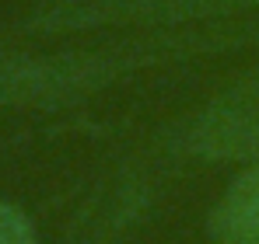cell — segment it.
I'll list each match as a JSON object with an SVG mask.
<instances>
[{
	"label": "cell",
	"mask_w": 259,
	"mask_h": 244,
	"mask_svg": "<svg viewBox=\"0 0 259 244\" xmlns=\"http://www.w3.org/2000/svg\"><path fill=\"white\" fill-rule=\"evenodd\" d=\"M147 45L63 49V52H0V108H63L168 59L154 35Z\"/></svg>",
	"instance_id": "cell-1"
},
{
	"label": "cell",
	"mask_w": 259,
	"mask_h": 244,
	"mask_svg": "<svg viewBox=\"0 0 259 244\" xmlns=\"http://www.w3.org/2000/svg\"><path fill=\"white\" fill-rule=\"evenodd\" d=\"M203 234L207 244H259V164L238 167V174L221 189Z\"/></svg>",
	"instance_id": "cell-4"
},
{
	"label": "cell",
	"mask_w": 259,
	"mask_h": 244,
	"mask_svg": "<svg viewBox=\"0 0 259 244\" xmlns=\"http://www.w3.org/2000/svg\"><path fill=\"white\" fill-rule=\"evenodd\" d=\"M172 150L203 164H259V67L214 91L175 129Z\"/></svg>",
	"instance_id": "cell-3"
},
{
	"label": "cell",
	"mask_w": 259,
	"mask_h": 244,
	"mask_svg": "<svg viewBox=\"0 0 259 244\" xmlns=\"http://www.w3.org/2000/svg\"><path fill=\"white\" fill-rule=\"evenodd\" d=\"M0 244H35V223L32 216L14 203L0 199Z\"/></svg>",
	"instance_id": "cell-6"
},
{
	"label": "cell",
	"mask_w": 259,
	"mask_h": 244,
	"mask_svg": "<svg viewBox=\"0 0 259 244\" xmlns=\"http://www.w3.org/2000/svg\"><path fill=\"white\" fill-rule=\"evenodd\" d=\"M193 45L196 52H217V49H235V45H252L259 49V25L245 28H193Z\"/></svg>",
	"instance_id": "cell-5"
},
{
	"label": "cell",
	"mask_w": 259,
	"mask_h": 244,
	"mask_svg": "<svg viewBox=\"0 0 259 244\" xmlns=\"http://www.w3.org/2000/svg\"><path fill=\"white\" fill-rule=\"evenodd\" d=\"M259 0H53L39 11V32H105V28H151L189 32L214 28L221 18L252 14Z\"/></svg>",
	"instance_id": "cell-2"
}]
</instances>
